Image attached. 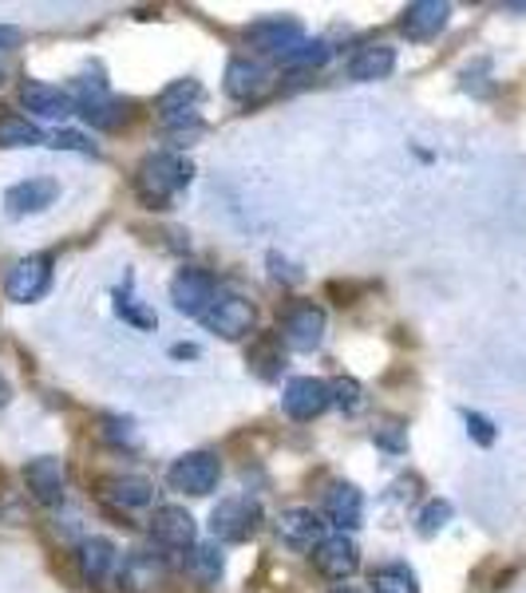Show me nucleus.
<instances>
[{
	"mask_svg": "<svg viewBox=\"0 0 526 593\" xmlns=\"http://www.w3.org/2000/svg\"><path fill=\"white\" fill-rule=\"evenodd\" d=\"M186 182H191V162L183 159V155H151V159H142L139 174H135V191H139V198L151 206V210H167V202L174 198V194L183 191Z\"/></svg>",
	"mask_w": 526,
	"mask_h": 593,
	"instance_id": "obj_1",
	"label": "nucleus"
},
{
	"mask_svg": "<svg viewBox=\"0 0 526 593\" xmlns=\"http://www.w3.org/2000/svg\"><path fill=\"white\" fill-rule=\"evenodd\" d=\"M258 518H262V506L250 494H233L210 511V531L218 543H245L258 531Z\"/></svg>",
	"mask_w": 526,
	"mask_h": 593,
	"instance_id": "obj_2",
	"label": "nucleus"
},
{
	"mask_svg": "<svg viewBox=\"0 0 526 593\" xmlns=\"http://www.w3.org/2000/svg\"><path fill=\"white\" fill-rule=\"evenodd\" d=\"M198 321L210 332H218V337H226V341H238V337H245L253 329V305L245 297H238V293L218 289Z\"/></svg>",
	"mask_w": 526,
	"mask_h": 593,
	"instance_id": "obj_3",
	"label": "nucleus"
},
{
	"mask_svg": "<svg viewBox=\"0 0 526 593\" xmlns=\"http://www.w3.org/2000/svg\"><path fill=\"white\" fill-rule=\"evenodd\" d=\"M218 475H222V463H218V455L191 452V455H183V459L171 463L167 483H171L174 491H183V494H210L214 487H218Z\"/></svg>",
	"mask_w": 526,
	"mask_h": 593,
	"instance_id": "obj_4",
	"label": "nucleus"
},
{
	"mask_svg": "<svg viewBox=\"0 0 526 593\" xmlns=\"http://www.w3.org/2000/svg\"><path fill=\"white\" fill-rule=\"evenodd\" d=\"M305 28L294 21V16H265V21H253L245 28V44H253L258 52H270V56H289L297 44H305Z\"/></svg>",
	"mask_w": 526,
	"mask_h": 593,
	"instance_id": "obj_5",
	"label": "nucleus"
},
{
	"mask_svg": "<svg viewBox=\"0 0 526 593\" xmlns=\"http://www.w3.org/2000/svg\"><path fill=\"white\" fill-rule=\"evenodd\" d=\"M48 285H52V258L48 253H32V258H21V262L9 270L4 293H9V301L28 305V301H41L44 293H48Z\"/></svg>",
	"mask_w": 526,
	"mask_h": 593,
	"instance_id": "obj_6",
	"label": "nucleus"
},
{
	"mask_svg": "<svg viewBox=\"0 0 526 593\" xmlns=\"http://www.w3.org/2000/svg\"><path fill=\"white\" fill-rule=\"evenodd\" d=\"M333 403V388L329 380H317V376H297V380L285 384L282 392V408L285 415H294V420H317Z\"/></svg>",
	"mask_w": 526,
	"mask_h": 593,
	"instance_id": "obj_7",
	"label": "nucleus"
},
{
	"mask_svg": "<svg viewBox=\"0 0 526 593\" xmlns=\"http://www.w3.org/2000/svg\"><path fill=\"white\" fill-rule=\"evenodd\" d=\"M324 518L317 511H309V506H289V511H282V518H277V538H282L289 550L305 554V550H317V546L329 538L324 534Z\"/></svg>",
	"mask_w": 526,
	"mask_h": 593,
	"instance_id": "obj_8",
	"label": "nucleus"
},
{
	"mask_svg": "<svg viewBox=\"0 0 526 593\" xmlns=\"http://www.w3.org/2000/svg\"><path fill=\"white\" fill-rule=\"evenodd\" d=\"M214 293H218V285L206 270H179L171 282V301L183 317H203L206 305L214 301Z\"/></svg>",
	"mask_w": 526,
	"mask_h": 593,
	"instance_id": "obj_9",
	"label": "nucleus"
},
{
	"mask_svg": "<svg viewBox=\"0 0 526 593\" xmlns=\"http://www.w3.org/2000/svg\"><path fill=\"white\" fill-rule=\"evenodd\" d=\"M313 566H317V573L329 578V582H344V578H353L356 566H361V550H356L353 538L329 534V538L313 550Z\"/></svg>",
	"mask_w": 526,
	"mask_h": 593,
	"instance_id": "obj_10",
	"label": "nucleus"
},
{
	"mask_svg": "<svg viewBox=\"0 0 526 593\" xmlns=\"http://www.w3.org/2000/svg\"><path fill=\"white\" fill-rule=\"evenodd\" d=\"M56 198H60V182L56 179H24L4 191V210L12 218H28V214L48 210Z\"/></svg>",
	"mask_w": 526,
	"mask_h": 593,
	"instance_id": "obj_11",
	"label": "nucleus"
},
{
	"mask_svg": "<svg viewBox=\"0 0 526 593\" xmlns=\"http://www.w3.org/2000/svg\"><path fill=\"white\" fill-rule=\"evenodd\" d=\"M324 337V312L317 305H294L282 321V341L294 352H313Z\"/></svg>",
	"mask_w": 526,
	"mask_h": 593,
	"instance_id": "obj_12",
	"label": "nucleus"
},
{
	"mask_svg": "<svg viewBox=\"0 0 526 593\" xmlns=\"http://www.w3.org/2000/svg\"><path fill=\"white\" fill-rule=\"evenodd\" d=\"M24 483H28L32 499L41 506H56L64 499V487H68V471H64L60 459L41 455V459H32L28 467H24Z\"/></svg>",
	"mask_w": 526,
	"mask_h": 593,
	"instance_id": "obj_13",
	"label": "nucleus"
},
{
	"mask_svg": "<svg viewBox=\"0 0 526 593\" xmlns=\"http://www.w3.org/2000/svg\"><path fill=\"white\" fill-rule=\"evenodd\" d=\"M151 538L167 550H194V518L183 506H159L151 518Z\"/></svg>",
	"mask_w": 526,
	"mask_h": 593,
	"instance_id": "obj_14",
	"label": "nucleus"
},
{
	"mask_svg": "<svg viewBox=\"0 0 526 593\" xmlns=\"http://www.w3.org/2000/svg\"><path fill=\"white\" fill-rule=\"evenodd\" d=\"M447 16H451V9H447L444 0H415V4L404 9L400 28H404L408 41H432V36L444 32Z\"/></svg>",
	"mask_w": 526,
	"mask_h": 593,
	"instance_id": "obj_15",
	"label": "nucleus"
},
{
	"mask_svg": "<svg viewBox=\"0 0 526 593\" xmlns=\"http://www.w3.org/2000/svg\"><path fill=\"white\" fill-rule=\"evenodd\" d=\"M324 514H329L333 526H341V534L356 531V526L365 523V494L356 491L353 483H333L329 494H324Z\"/></svg>",
	"mask_w": 526,
	"mask_h": 593,
	"instance_id": "obj_16",
	"label": "nucleus"
},
{
	"mask_svg": "<svg viewBox=\"0 0 526 593\" xmlns=\"http://www.w3.org/2000/svg\"><path fill=\"white\" fill-rule=\"evenodd\" d=\"M21 100L24 107H28L32 115H41V119H68L71 111H76L68 91L52 88V83H41V80H24Z\"/></svg>",
	"mask_w": 526,
	"mask_h": 593,
	"instance_id": "obj_17",
	"label": "nucleus"
},
{
	"mask_svg": "<svg viewBox=\"0 0 526 593\" xmlns=\"http://www.w3.org/2000/svg\"><path fill=\"white\" fill-rule=\"evenodd\" d=\"M265 88H270V71H265V64L245 60V56L226 64V95H230V100H258Z\"/></svg>",
	"mask_w": 526,
	"mask_h": 593,
	"instance_id": "obj_18",
	"label": "nucleus"
},
{
	"mask_svg": "<svg viewBox=\"0 0 526 593\" xmlns=\"http://www.w3.org/2000/svg\"><path fill=\"white\" fill-rule=\"evenodd\" d=\"M392 68H396V48H388V44H365L348 60V80L356 83L385 80V76H392Z\"/></svg>",
	"mask_w": 526,
	"mask_h": 593,
	"instance_id": "obj_19",
	"label": "nucleus"
},
{
	"mask_svg": "<svg viewBox=\"0 0 526 593\" xmlns=\"http://www.w3.org/2000/svg\"><path fill=\"white\" fill-rule=\"evenodd\" d=\"M103 499L119 511H139V506H151L155 487L139 475H115V479H103Z\"/></svg>",
	"mask_w": 526,
	"mask_h": 593,
	"instance_id": "obj_20",
	"label": "nucleus"
},
{
	"mask_svg": "<svg viewBox=\"0 0 526 593\" xmlns=\"http://www.w3.org/2000/svg\"><path fill=\"white\" fill-rule=\"evenodd\" d=\"M76 562H80L83 582L95 585V582H103V578L115 570L119 554H115V546L107 543V538H83L80 550H76Z\"/></svg>",
	"mask_w": 526,
	"mask_h": 593,
	"instance_id": "obj_21",
	"label": "nucleus"
},
{
	"mask_svg": "<svg viewBox=\"0 0 526 593\" xmlns=\"http://www.w3.org/2000/svg\"><path fill=\"white\" fill-rule=\"evenodd\" d=\"M44 142V132L36 123H28L24 115H0V147H41Z\"/></svg>",
	"mask_w": 526,
	"mask_h": 593,
	"instance_id": "obj_22",
	"label": "nucleus"
},
{
	"mask_svg": "<svg viewBox=\"0 0 526 593\" xmlns=\"http://www.w3.org/2000/svg\"><path fill=\"white\" fill-rule=\"evenodd\" d=\"M159 562H155L151 554H142V550H135L127 562H123V570H119V582L127 585V590H151L155 582H159Z\"/></svg>",
	"mask_w": 526,
	"mask_h": 593,
	"instance_id": "obj_23",
	"label": "nucleus"
},
{
	"mask_svg": "<svg viewBox=\"0 0 526 593\" xmlns=\"http://www.w3.org/2000/svg\"><path fill=\"white\" fill-rule=\"evenodd\" d=\"M203 88L194 80H179L159 95V115H174V111H198Z\"/></svg>",
	"mask_w": 526,
	"mask_h": 593,
	"instance_id": "obj_24",
	"label": "nucleus"
},
{
	"mask_svg": "<svg viewBox=\"0 0 526 593\" xmlns=\"http://www.w3.org/2000/svg\"><path fill=\"white\" fill-rule=\"evenodd\" d=\"M373 593H420V585H415V573L408 566L392 562L373 570Z\"/></svg>",
	"mask_w": 526,
	"mask_h": 593,
	"instance_id": "obj_25",
	"label": "nucleus"
},
{
	"mask_svg": "<svg viewBox=\"0 0 526 593\" xmlns=\"http://www.w3.org/2000/svg\"><path fill=\"white\" fill-rule=\"evenodd\" d=\"M333 56V48H329V41H305L297 44L289 56H282V68H294V71H313L321 68L324 60Z\"/></svg>",
	"mask_w": 526,
	"mask_h": 593,
	"instance_id": "obj_26",
	"label": "nucleus"
},
{
	"mask_svg": "<svg viewBox=\"0 0 526 593\" xmlns=\"http://www.w3.org/2000/svg\"><path fill=\"white\" fill-rule=\"evenodd\" d=\"M191 573L206 585L218 582V578H222V550H218L214 543L194 546V550H191Z\"/></svg>",
	"mask_w": 526,
	"mask_h": 593,
	"instance_id": "obj_27",
	"label": "nucleus"
},
{
	"mask_svg": "<svg viewBox=\"0 0 526 593\" xmlns=\"http://www.w3.org/2000/svg\"><path fill=\"white\" fill-rule=\"evenodd\" d=\"M329 388H333V403L341 408V412H348V415H356L368 403L365 400V388H361L353 376H341V380H333Z\"/></svg>",
	"mask_w": 526,
	"mask_h": 593,
	"instance_id": "obj_28",
	"label": "nucleus"
},
{
	"mask_svg": "<svg viewBox=\"0 0 526 593\" xmlns=\"http://www.w3.org/2000/svg\"><path fill=\"white\" fill-rule=\"evenodd\" d=\"M83 119L92 123V127H100V132H115L123 119H127V103H119V100H103L100 107H92V111H83Z\"/></svg>",
	"mask_w": 526,
	"mask_h": 593,
	"instance_id": "obj_29",
	"label": "nucleus"
},
{
	"mask_svg": "<svg viewBox=\"0 0 526 593\" xmlns=\"http://www.w3.org/2000/svg\"><path fill=\"white\" fill-rule=\"evenodd\" d=\"M415 523H420V534H424V538H432L435 531H444V526L451 523V503H447V499H432V503L420 511Z\"/></svg>",
	"mask_w": 526,
	"mask_h": 593,
	"instance_id": "obj_30",
	"label": "nucleus"
},
{
	"mask_svg": "<svg viewBox=\"0 0 526 593\" xmlns=\"http://www.w3.org/2000/svg\"><path fill=\"white\" fill-rule=\"evenodd\" d=\"M115 309H119V317H127L132 324H139V329H155V312L139 309L132 293H123V289L115 293Z\"/></svg>",
	"mask_w": 526,
	"mask_h": 593,
	"instance_id": "obj_31",
	"label": "nucleus"
},
{
	"mask_svg": "<svg viewBox=\"0 0 526 593\" xmlns=\"http://www.w3.org/2000/svg\"><path fill=\"white\" fill-rule=\"evenodd\" d=\"M464 420H467V435L479 443V447H491L495 443V423L487 420V415H479V412H464Z\"/></svg>",
	"mask_w": 526,
	"mask_h": 593,
	"instance_id": "obj_32",
	"label": "nucleus"
},
{
	"mask_svg": "<svg viewBox=\"0 0 526 593\" xmlns=\"http://www.w3.org/2000/svg\"><path fill=\"white\" fill-rule=\"evenodd\" d=\"M380 447H388V452H404L408 447V427L404 423H385V427H376V435H373Z\"/></svg>",
	"mask_w": 526,
	"mask_h": 593,
	"instance_id": "obj_33",
	"label": "nucleus"
},
{
	"mask_svg": "<svg viewBox=\"0 0 526 593\" xmlns=\"http://www.w3.org/2000/svg\"><path fill=\"white\" fill-rule=\"evenodd\" d=\"M48 147H56V151H80V155H95V147L88 139H83L80 132H56L52 135Z\"/></svg>",
	"mask_w": 526,
	"mask_h": 593,
	"instance_id": "obj_34",
	"label": "nucleus"
},
{
	"mask_svg": "<svg viewBox=\"0 0 526 593\" xmlns=\"http://www.w3.org/2000/svg\"><path fill=\"white\" fill-rule=\"evenodd\" d=\"M103 440L127 443V447H135V443H139V435H135V423L132 420H107V423H103Z\"/></svg>",
	"mask_w": 526,
	"mask_h": 593,
	"instance_id": "obj_35",
	"label": "nucleus"
},
{
	"mask_svg": "<svg viewBox=\"0 0 526 593\" xmlns=\"http://www.w3.org/2000/svg\"><path fill=\"white\" fill-rule=\"evenodd\" d=\"M270 265H274V277H277V282H297V277H301V273H297L294 265L285 262V258H277V253H270Z\"/></svg>",
	"mask_w": 526,
	"mask_h": 593,
	"instance_id": "obj_36",
	"label": "nucleus"
},
{
	"mask_svg": "<svg viewBox=\"0 0 526 593\" xmlns=\"http://www.w3.org/2000/svg\"><path fill=\"white\" fill-rule=\"evenodd\" d=\"M16 44H21V32H16V28H4V24H0V52H12Z\"/></svg>",
	"mask_w": 526,
	"mask_h": 593,
	"instance_id": "obj_37",
	"label": "nucleus"
},
{
	"mask_svg": "<svg viewBox=\"0 0 526 593\" xmlns=\"http://www.w3.org/2000/svg\"><path fill=\"white\" fill-rule=\"evenodd\" d=\"M171 356H174V361H183V356L191 361V356H198V349H194V344H174Z\"/></svg>",
	"mask_w": 526,
	"mask_h": 593,
	"instance_id": "obj_38",
	"label": "nucleus"
},
{
	"mask_svg": "<svg viewBox=\"0 0 526 593\" xmlns=\"http://www.w3.org/2000/svg\"><path fill=\"white\" fill-rule=\"evenodd\" d=\"M12 400V392H9V384H4V376H0V408Z\"/></svg>",
	"mask_w": 526,
	"mask_h": 593,
	"instance_id": "obj_39",
	"label": "nucleus"
},
{
	"mask_svg": "<svg viewBox=\"0 0 526 593\" xmlns=\"http://www.w3.org/2000/svg\"><path fill=\"white\" fill-rule=\"evenodd\" d=\"M336 593H353V590H336Z\"/></svg>",
	"mask_w": 526,
	"mask_h": 593,
	"instance_id": "obj_40",
	"label": "nucleus"
}]
</instances>
